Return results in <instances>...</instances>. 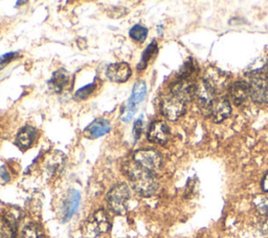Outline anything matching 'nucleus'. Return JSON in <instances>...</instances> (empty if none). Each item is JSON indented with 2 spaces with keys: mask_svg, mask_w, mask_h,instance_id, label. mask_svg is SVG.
I'll return each mask as SVG.
<instances>
[{
  "mask_svg": "<svg viewBox=\"0 0 268 238\" xmlns=\"http://www.w3.org/2000/svg\"><path fill=\"white\" fill-rule=\"evenodd\" d=\"M126 172L135 191L141 196H152L158 189V183L153 172L140 167L134 161L126 165Z\"/></svg>",
  "mask_w": 268,
  "mask_h": 238,
  "instance_id": "f257e3e1",
  "label": "nucleus"
},
{
  "mask_svg": "<svg viewBox=\"0 0 268 238\" xmlns=\"http://www.w3.org/2000/svg\"><path fill=\"white\" fill-rule=\"evenodd\" d=\"M110 227V220L107 213L104 210H98L84 223L82 234L85 238H97L108 232Z\"/></svg>",
  "mask_w": 268,
  "mask_h": 238,
  "instance_id": "f03ea898",
  "label": "nucleus"
},
{
  "mask_svg": "<svg viewBox=\"0 0 268 238\" xmlns=\"http://www.w3.org/2000/svg\"><path fill=\"white\" fill-rule=\"evenodd\" d=\"M129 198L130 190L127 185L118 184L114 186L107 195V202L114 213L122 215L127 212Z\"/></svg>",
  "mask_w": 268,
  "mask_h": 238,
  "instance_id": "7ed1b4c3",
  "label": "nucleus"
},
{
  "mask_svg": "<svg viewBox=\"0 0 268 238\" xmlns=\"http://www.w3.org/2000/svg\"><path fill=\"white\" fill-rule=\"evenodd\" d=\"M249 84V96L256 103H268V74L253 73Z\"/></svg>",
  "mask_w": 268,
  "mask_h": 238,
  "instance_id": "20e7f679",
  "label": "nucleus"
},
{
  "mask_svg": "<svg viewBox=\"0 0 268 238\" xmlns=\"http://www.w3.org/2000/svg\"><path fill=\"white\" fill-rule=\"evenodd\" d=\"M186 105L187 102L185 100L170 93V95L163 99L160 110L168 120L176 121L185 113Z\"/></svg>",
  "mask_w": 268,
  "mask_h": 238,
  "instance_id": "39448f33",
  "label": "nucleus"
},
{
  "mask_svg": "<svg viewBox=\"0 0 268 238\" xmlns=\"http://www.w3.org/2000/svg\"><path fill=\"white\" fill-rule=\"evenodd\" d=\"M133 161L151 172L156 171L163 164V159L159 152L151 148L137 150L133 156Z\"/></svg>",
  "mask_w": 268,
  "mask_h": 238,
  "instance_id": "423d86ee",
  "label": "nucleus"
},
{
  "mask_svg": "<svg viewBox=\"0 0 268 238\" xmlns=\"http://www.w3.org/2000/svg\"><path fill=\"white\" fill-rule=\"evenodd\" d=\"M147 94V85L144 81H138L134 84L132 95L129 99L128 105L125 108L123 114H122V121L124 122H129L132 120V117L136 111V106L140 103V102L145 99Z\"/></svg>",
  "mask_w": 268,
  "mask_h": 238,
  "instance_id": "0eeeda50",
  "label": "nucleus"
},
{
  "mask_svg": "<svg viewBox=\"0 0 268 238\" xmlns=\"http://www.w3.org/2000/svg\"><path fill=\"white\" fill-rule=\"evenodd\" d=\"M203 82H205L216 95L225 91L228 84V77L224 72L216 69V67H210L204 75Z\"/></svg>",
  "mask_w": 268,
  "mask_h": 238,
  "instance_id": "6e6552de",
  "label": "nucleus"
},
{
  "mask_svg": "<svg viewBox=\"0 0 268 238\" xmlns=\"http://www.w3.org/2000/svg\"><path fill=\"white\" fill-rule=\"evenodd\" d=\"M21 212L17 209L10 210L3 218L0 225V238H17V228Z\"/></svg>",
  "mask_w": 268,
  "mask_h": 238,
  "instance_id": "1a4fd4ad",
  "label": "nucleus"
},
{
  "mask_svg": "<svg viewBox=\"0 0 268 238\" xmlns=\"http://www.w3.org/2000/svg\"><path fill=\"white\" fill-rule=\"evenodd\" d=\"M195 99L197 101V105L204 114H211V108L213 102L215 100V93H214L209 85L203 80L196 85Z\"/></svg>",
  "mask_w": 268,
  "mask_h": 238,
  "instance_id": "9d476101",
  "label": "nucleus"
},
{
  "mask_svg": "<svg viewBox=\"0 0 268 238\" xmlns=\"http://www.w3.org/2000/svg\"><path fill=\"white\" fill-rule=\"evenodd\" d=\"M81 201V194L78 190H70L63 202L61 211V220L63 223H67L68 220L75 215L78 211Z\"/></svg>",
  "mask_w": 268,
  "mask_h": 238,
  "instance_id": "9b49d317",
  "label": "nucleus"
},
{
  "mask_svg": "<svg viewBox=\"0 0 268 238\" xmlns=\"http://www.w3.org/2000/svg\"><path fill=\"white\" fill-rule=\"evenodd\" d=\"M170 139V128L163 121H155L151 124L148 131V140L151 143L165 145Z\"/></svg>",
  "mask_w": 268,
  "mask_h": 238,
  "instance_id": "f8f14e48",
  "label": "nucleus"
},
{
  "mask_svg": "<svg viewBox=\"0 0 268 238\" xmlns=\"http://www.w3.org/2000/svg\"><path fill=\"white\" fill-rule=\"evenodd\" d=\"M106 76L112 82H126L131 76V69L127 63L124 62L110 64L106 70Z\"/></svg>",
  "mask_w": 268,
  "mask_h": 238,
  "instance_id": "ddd939ff",
  "label": "nucleus"
},
{
  "mask_svg": "<svg viewBox=\"0 0 268 238\" xmlns=\"http://www.w3.org/2000/svg\"><path fill=\"white\" fill-rule=\"evenodd\" d=\"M231 106L226 98H216L213 102L211 114L216 123H220L230 115Z\"/></svg>",
  "mask_w": 268,
  "mask_h": 238,
  "instance_id": "4468645a",
  "label": "nucleus"
},
{
  "mask_svg": "<svg viewBox=\"0 0 268 238\" xmlns=\"http://www.w3.org/2000/svg\"><path fill=\"white\" fill-rule=\"evenodd\" d=\"M171 94L182 98L188 103L195 98L196 85L190 80H178L172 85Z\"/></svg>",
  "mask_w": 268,
  "mask_h": 238,
  "instance_id": "2eb2a0df",
  "label": "nucleus"
},
{
  "mask_svg": "<svg viewBox=\"0 0 268 238\" xmlns=\"http://www.w3.org/2000/svg\"><path fill=\"white\" fill-rule=\"evenodd\" d=\"M111 125L108 120H105V118H98V120L94 121L92 124H89L85 130L84 133L88 139H98L103 137L106 133H108L110 131Z\"/></svg>",
  "mask_w": 268,
  "mask_h": 238,
  "instance_id": "dca6fc26",
  "label": "nucleus"
},
{
  "mask_svg": "<svg viewBox=\"0 0 268 238\" xmlns=\"http://www.w3.org/2000/svg\"><path fill=\"white\" fill-rule=\"evenodd\" d=\"M36 137H37V130L32 126H25L18 132L15 144L19 149L26 150L33 145Z\"/></svg>",
  "mask_w": 268,
  "mask_h": 238,
  "instance_id": "f3484780",
  "label": "nucleus"
},
{
  "mask_svg": "<svg viewBox=\"0 0 268 238\" xmlns=\"http://www.w3.org/2000/svg\"><path fill=\"white\" fill-rule=\"evenodd\" d=\"M229 96L236 105L242 104L249 96V84L246 81H237L230 87Z\"/></svg>",
  "mask_w": 268,
  "mask_h": 238,
  "instance_id": "a211bd4d",
  "label": "nucleus"
},
{
  "mask_svg": "<svg viewBox=\"0 0 268 238\" xmlns=\"http://www.w3.org/2000/svg\"><path fill=\"white\" fill-rule=\"evenodd\" d=\"M69 83H70L69 73L64 69H60L53 73L51 79L48 82V85L49 88L55 93H61L68 86Z\"/></svg>",
  "mask_w": 268,
  "mask_h": 238,
  "instance_id": "6ab92c4d",
  "label": "nucleus"
},
{
  "mask_svg": "<svg viewBox=\"0 0 268 238\" xmlns=\"http://www.w3.org/2000/svg\"><path fill=\"white\" fill-rule=\"evenodd\" d=\"M64 166V156L60 152H56L51 156H49L46 162V170L49 174L55 175L59 173Z\"/></svg>",
  "mask_w": 268,
  "mask_h": 238,
  "instance_id": "aec40b11",
  "label": "nucleus"
},
{
  "mask_svg": "<svg viewBox=\"0 0 268 238\" xmlns=\"http://www.w3.org/2000/svg\"><path fill=\"white\" fill-rule=\"evenodd\" d=\"M20 238H44V231L38 224H29L22 230Z\"/></svg>",
  "mask_w": 268,
  "mask_h": 238,
  "instance_id": "412c9836",
  "label": "nucleus"
},
{
  "mask_svg": "<svg viewBox=\"0 0 268 238\" xmlns=\"http://www.w3.org/2000/svg\"><path fill=\"white\" fill-rule=\"evenodd\" d=\"M156 50H157V43H156V41H152L148 45V47L146 48L145 52L142 53L141 59H140L139 63L137 64V69L138 70H144V69H146L147 65H148V62L153 57V55L156 53Z\"/></svg>",
  "mask_w": 268,
  "mask_h": 238,
  "instance_id": "4be33fe9",
  "label": "nucleus"
},
{
  "mask_svg": "<svg viewBox=\"0 0 268 238\" xmlns=\"http://www.w3.org/2000/svg\"><path fill=\"white\" fill-rule=\"evenodd\" d=\"M129 36L135 41L144 42L148 36V29L145 26L136 24L131 27L129 32Z\"/></svg>",
  "mask_w": 268,
  "mask_h": 238,
  "instance_id": "5701e85b",
  "label": "nucleus"
},
{
  "mask_svg": "<svg viewBox=\"0 0 268 238\" xmlns=\"http://www.w3.org/2000/svg\"><path fill=\"white\" fill-rule=\"evenodd\" d=\"M97 90V82H93L91 84L86 85V86L80 88L76 95H75V98L77 100H84V99H87L89 96H91L95 91Z\"/></svg>",
  "mask_w": 268,
  "mask_h": 238,
  "instance_id": "b1692460",
  "label": "nucleus"
},
{
  "mask_svg": "<svg viewBox=\"0 0 268 238\" xmlns=\"http://www.w3.org/2000/svg\"><path fill=\"white\" fill-rule=\"evenodd\" d=\"M254 203L257 208V210L263 214L268 215V197L263 195H258L254 199Z\"/></svg>",
  "mask_w": 268,
  "mask_h": 238,
  "instance_id": "393cba45",
  "label": "nucleus"
},
{
  "mask_svg": "<svg viewBox=\"0 0 268 238\" xmlns=\"http://www.w3.org/2000/svg\"><path fill=\"white\" fill-rule=\"evenodd\" d=\"M17 57H18V53H8V54L0 56V71H2L4 67H6L11 61H13Z\"/></svg>",
  "mask_w": 268,
  "mask_h": 238,
  "instance_id": "a878e982",
  "label": "nucleus"
},
{
  "mask_svg": "<svg viewBox=\"0 0 268 238\" xmlns=\"http://www.w3.org/2000/svg\"><path fill=\"white\" fill-rule=\"evenodd\" d=\"M141 129H142V120H141V117H140V118H138V120L135 121L134 126H133V138H134V142H136L139 139Z\"/></svg>",
  "mask_w": 268,
  "mask_h": 238,
  "instance_id": "bb28decb",
  "label": "nucleus"
},
{
  "mask_svg": "<svg viewBox=\"0 0 268 238\" xmlns=\"http://www.w3.org/2000/svg\"><path fill=\"white\" fill-rule=\"evenodd\" d=\"M10 182V174L5 166H0V183L6 184Z\"/></svg>",
  "mask_w": 268,
  "mask_h": 238,
  "instance_id": "cd10ccee",
  "label": "nucleus"
},
{
  "mask_svg": "<svg viewBox=\"0 0 268 238\" xmlns=\"http://www.w3.org/2000/svg\"><path fill=\"white\" fill-rule=\"evenodd\" d=\"M261 187H262V189L265 192H268V172L264 175V177L262 180V183H261Z\"/></svg>",
  "mask_w": 268,
  "mask_h": 238,
  "instance_id": "c85d7f7f",
  "label": "nucleus"
}]
</instances>
